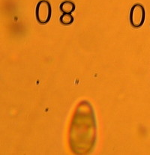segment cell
<instances>
[{
	"mask_svg": "<svg viewBox=\"0 0 150 155\" xmlns=\"http://www.w3.org/2000/svg\"><path fill=\"white\" fill-rule=\"evenodd\" d=\"M51 5L47 0H41L36 5L35 16L40 24H46L51 18Z\"/></svg>",
	"mask_w": 150,
	"mask_h": 155,
	"instance_id": "6da1fadb",
	"label": "cell"
},
{
	"mask_svg": "<svg viewBox=\"0 0 150 155\" xmlns=\"http://www.w3.org/2000/svg\"><path fill=\"white\" fill-rule=\"evenodd\" d=\"M60 23L65 26H69L74 22V17L72 14H63L59 18Z\"/></svg>",
	"mask_w": 150,
	"mask_h": 155,
	"instance_id": "277c9868",
	"label": "cell"
},
{
	"mask_svg": "<svg viewBox=\"0 0 150 155\" xmlns=\"http://www.w3.org/2000/svg\"><path fill=\"white\" fill-rule=\"evenodd\" d=\"M75 3L71 1H65L61 3L59 6L60 11L63 14H72L75 10Z\"/></svg>",
	"mask_w": 150,
	"mask_h": 155,
	"instance_id": "3957f363",
	"label": "cell"
},
{
	"mask_svg": "<svg viewBox=\"0 0 150 155\" xmlns=\"http://www.w3.org/2000/svg\"><path fill=\"white\" fill-rule=\"evenodd\" d=\"M129 20L133 27L139 28L143 26L145 21V9L141 5L136 4L131 8Z\"/></svg>",
	"mask_w": 150,
	"mask_h": 155,
	"instance_id": "7a4b0ae2",
	"label": "cell"
}]
</instances>
